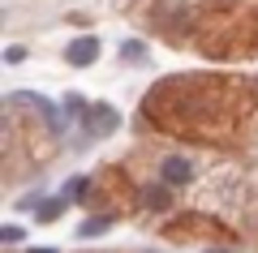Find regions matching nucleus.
I'll return each instance as SVG.
<instances>
[{
  "label": "nucleus",
  "mask_w": 258,
  "mask_h": 253,
  "mask_svg": "<svg viewBox=\"0 0 258 253\" xmlns=\"http://www.w3.org/2000/svg\"><path fill=\"white\" fill-rule=\"evenodd\" d=\"M108 227H112V219H108V215H103V219H86V223L78 227V236H103Z\"/></svg>",
  "instance_id": "423d86ee"
},
{
  "label": "nucleus",
  "mask_w": 258,
  "mask_h": 253,
  "mask_svg": "<svg viewBox=\"0 0 258 253\" xmlns=\"http://www.w3.org/2000/svg\"><path fill=\"white\" fill-rule=\"evenodd\" d=\"M22 236H26V232H22L18 223H5V227H0V240H5V244H18Z\"/></svg>",
  "instance_id": "9d476101"
},
{
  "label": "nucleus",
  "mask_w": 258,
  "mask_h": 253,
  "mask_svg": "<svg viewBox=\"0 0 258 253\" xmlns=\"http://www.w3.org/2000/svg\"><path fill=\"white\" fill-rule=\"evenodd\" d=\"M64 60L74 64V69H91V64L99 60V39H95V35L69 39V47H64Z\"/></svg>",
  "instance_id": "f03ea898"
},
{
  "label": "nucleus",
  "mask_w": 258,
  "mask_h": 253,
  "mask_svg": "<svg viewBox=\"0 0 258 253\" xmlns=\"http://www.w3.org/2000/svg\"><path fill=\"white\" fill-rule=\"evenodd\" d=\"M159 176H164V185H185V181H194V167L181 154H168V159L159 163Z\"/></svg>",
  "instance_id": "7ed1b4c3"
},
{
  "label": "nucleus",
  "mask_w": 258,
  "mask_h": 253,
  "mask_svg": "<svg viewBox=\"0 0 258 253\" xmlns=\"http://www.w3.org/2000/svg\"><path fill=\"white\" fill-rule=\"evenodd\" d=\"M168 189H172V185H168ZM164 185H147V189H142V202H147L151 210H168L172 206V193H168Z\"/></svg>",
  "instance_id": "20e7f679"
},
{
  "label": "nucleus",
  "mask_w": 258,
  "mask_h": 253,
  "mask_svg": "<svg viewBox=\"0 0 258 253\" xmlns=\"http://www.w3.org/2000/svg\"><path fill=\"white\" fill-rule=\"evenodd\" d=\"M86 185H91V181H86V176H74V181L64 185V198H69V202H78V198H82V193H86Z\"/></svg>",
  "instance_id": "6e6552de"
},
{
  "label": "nucleus",
  "mask_w": 258,
  "mask_h": 253,
  "mask_svg": "<svg viewBox=\"0 0 258 253\" xmlns=\"http://www.w3.org/2000/svg\"><path fill=\"white\" fill-rule=\"evenodd\" d=\"M5 60H9V64H18V60H26V47H9V52H5Z\"/></svg>",
  "instance_id": "9b49d317"
},
{
  "label": "nucleus",
  "mask_w": 258,
  "mask_h": 253,
  "mask_svg": "<svg viewBox=\"0 0 258 253\" xmlns=\"http://www.w3.org/2000/svg\"><path fill=\"white\" fill-rule=\"evenodd\" d=\"M82 120H86V137H108V133H116V125H120V116H116L112 103H91Z\"/></svg>",
  "instance_id": "f257e3e1"
},
{
  "label": "nucleus",
  "mask_w": 258,
  "mask_h": 253,
  "mask_svg": "<svg viewBox=\"0 0 258 253\" xmlns=\"http://www.w3.org/2000/svg\"><path fill=\"white\" fill-rule=\"evenodd\" d=\"M69 206V198H52V202H39V223H52V219H60V210Z\"/></svg>",
  "instance_id": "39448f33"
},
{
  "label": "nucleus",
  "mask_w": 258,
  "mask_h": 253,
  "mask_svg": "<svg viewBox=\"0 0 258 253\" xmlns=\"http://www.w3.org/2000/svg\"><path fill=\"white\" fill-rule=\"evenodd\" d=\"M64 112H69V120L86 116V99H82V95H69V99H64Z\"/></svg>",
  "instance_id": "0eeeda50"
},
{
  "label": "nucleus",
  "mask_w": 258,
  "mask_h": 253,
  "mask_svg": "<svg viewBox=\"0 0 258 253\" xmlns=\"http://www.w3.org/2000/svg\"><path fill=\"white\" fill-rule=\"evenodd\" d=\"M120 56H125L129 64H134V60H147V43H125V52H120Z\"/></svg>",
  "instance_id": "1a4fd4ad"
}]
</instances>
